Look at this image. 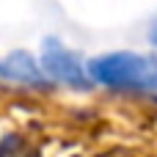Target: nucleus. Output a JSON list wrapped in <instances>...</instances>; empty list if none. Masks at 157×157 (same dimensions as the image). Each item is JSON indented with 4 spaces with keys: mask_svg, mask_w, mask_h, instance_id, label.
<instances>
[{
    "mask_svg": "<svg viewBox=\"0 0 157 157\" xmlns=\"http://www.w3.org/2000/svg\"><path fill=\"white\" fill-rule=\"evenodd\" d=\"M0 77H8V75H6V63H3V61H0Z\"/></svg>",
    "mask_w": 157,
    "mask_h": 157,
    "instance_id": "obj_4",
    "label": "nucleus"
},
{
    "mask_svg": "<svg viewBox=\"0 0 157 157\" xmlns=\"http://www.w3.org/2000/svg\"><path fill=\"white\" fill-rule=\"evenodd\" d=\"M39 66H41L44 77H52L63 86H72V88H88L91 86L86 63H80V58L75 52H69L58 39H44Z\"/></svg>",
    "mask_w": 157,
    "mask_h": 157,
    "instance_id": "obj_2",
    "label": "nucleus"
},
{
    "mask_svg": "<svg viewBox=\"0 0 157 157\" xmlns=\"http://www.w3.org/2000/svg\"><path fill=\"white\" fill-rule=\"evenodd\" d=\"M3 63H6V75L11 80H19V83H28V86H44V80H47L44 72H41V66L28 52H22V50L11 52Z\"/></svg>",
    "mask_w": 157,
    "mask_h": 157,
    "instance_id": "obj_3",
    "label": "nucleus"
},
{
    "mask_svg": "<svg viewBox=\"0 0 157 157\" xmlns=\"http://www.w3.org/2000/svg\"><path fill=\"white\" fill-rule=\"evenodd\" d=\"M91 83L116 88V91H138L157 94V61L141 52H105L86 63Z\"/></svg>",
    "mask_w": 157,
    "mask_h": 157,
    "instance_id": "obj_1",
    "label": "nucleus"
},
{
    "mask_svg": "<svg viewBox=\"0 0 157 157\" xmlns=\"http://www.w3.org/2000/svg\"><path fill=\"white\" fill-rule=\"evenodd\" d=\"M152 41H155V44H157V28H155V30H152Z\"/></svg>",
    "mask_w": 157,
    "mask_h": 157,
    "instance_id": "obj_5",
    "label": "nucleus"
}]
</instances>
